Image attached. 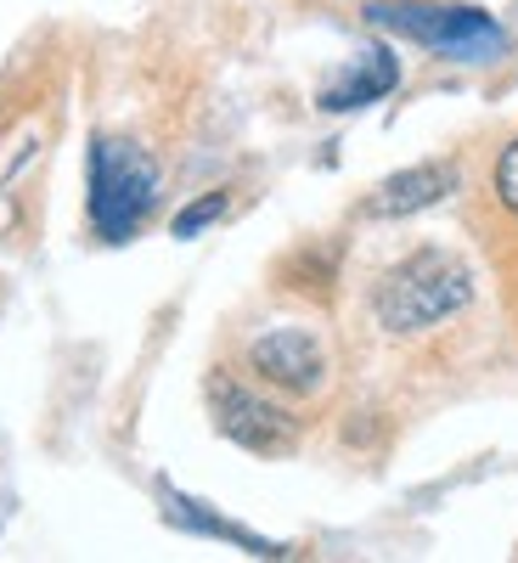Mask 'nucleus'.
Masks as SVG:
<instances>
[{
  "label": "nucleus",
  "instance_id": "nucleus-2",
  "mask_svg": "<svg viewBox=\"0 0 518 563\" xmlns=\"http://www.w3.org/2000/svg\"><path fill=\"white\" fill-rule=\"evenodd\" d=\"M158 209V164L135 141L102 135L90 147V225L102 243H130Z\"/></svg>",
  "mask_w": 518,
  "mask_h": 563
},
{
  "label": "nucleus",
  "instance_id": "nucleus-9",
  "mask_svg": "<svg viewBox=\"0 0 518 563\" xmlns=\"http://www.w3.org/2000/svg\"><path fill=\"white\" fill-rule=\"evenodd\" d=\"M169 519L186 525V530H203V536H220V541H238V547H249V552H276V547H265L260 536H249V530H238V525L214 519V512H203V501H186V496H175V490H169Z\"/></svg>",
  "mask_w": 518,
  "mask_h": 563
},
{
  "label": "nucleus",
  "instance_id": "nucleus-7",
  "mask_svg": "<svg viewBox=\"0 0 518 563\" xmlns=\"http://www.w3.org/2000/svg\"><path fill=\"white\" fill-rule=\"evenodd\" d=\"M395 79H400V63L384 52H361L333 85L321 90V108L327 113H350V108H366V102H378V97H389L395 90Z\"/></svg>",
  "mask_w": 518,
  "mask_h": 563
},
{
  "label": "nucleus",
  "instance_id": "nucleus-6",
  "mask_svg": "<svg viewBox=\"0 0 518 563\" xmlns=\"http://www.w3.org/2000/svg\"><path fill=\"white\" fill-rule=\"evenodd\" d=\"M445 192H456V164L434 158V164H417V169H400L389 175L378 192H372V214H384V220H400V214H417V209H434Z\"/></svg>",
  "mask_w": 518,
  "mask_h": 563
},
{
  "label": "nucleus",
  "instance_id": "nucleus-11",
  "mask_svg": "<svg viewBox=\"0 0 518 563\" xmlns=\"http://www.w3.org/2000/svg\"><path fill=\"white\" fill-rule=\"evenodd\" d=\"M220 214H225V192H209L203 203H186V209L175 214V225H169V231H175V238H198V231H203V225H214Z\"/></svg>",
  "mask_w": 518,
  "mask_h": 563
},
{
  "label": "nucleus",
  "instance_id": "nucleus-3",
  "mask_svg": "<svg viewBox=\"0 0 518 563\" xmlns=\"http://www.w3.org/2000/svg\"><path fill=\"white\" fill-rule=\"evenodd\" d=\"M366 23H378L400 40H417L440 57H456V63H485L496 57L507 34L496 18H485L480 7H445V0H366Z\"/></svg>",
  "mask_w": 518,
  "mask_h": 563
},
{
  "label": "nucleus",
  "instance_id": "nucleus-10",
  "mask_svg": "<svg viewBox=\"0 0 518 563\" xmlns=\"http://www.w3.org/2000/svg\"><path fill=\"white\" fill-rule=\"evenodd\" d=\"M491 192H496V203L518 220V135L507 141V147L496 153V169H491Z\"/></svg>",
  "mask_w": 518,
  "mask_h": 563
},
{
  "label": "nucleus",
  "instance_id": "nucleus-5",
  "mask_svg": "<svg viewBox=\"0 0 518 563\" xmlns=\"http://www.w3.org/2000/svg\"><path fill=\"white\" fill-rule=\"evenodd\" d=\"M249 372L271 389L288 395H316L327 384V350L310 327H271L249 344Z\"/></svg>",
  "mask_w": 518,
  "mask_h": 563
},
{
  "label": "nucleus",
  "instance_id": "nucleus-1",
  "mask_svg": "<svg viewBox=\"0 0 518 563\" xmlns=\"http://www.w3.org/2000/svg\"><path fill=\"white\" fill-rule=\"evenodd\" d=\"M467 299H474V276H467V265L451 249H417L378 282L372 310H378V321L389 327L395 339H411V333H429V327L462 316Z\"/></svg>",
  "mask_w": 518,
  "mask_h": 563
},
{
  "label": "nucleus",
  "instance_id": "nucleus-4",
  "mask_svg": "<svg viewBox=\"0 0 518 563\" xmlns=\"http://www.w3.org/2000/svg\"><path fill=\"white\" fill-rule=\"evenodd\" d=\"M209 411H214V429L231 445L254 451V456H282V451H294V440H299L294 411L265 400L260 389H249L238 378H209Z\"/></svg>",
  "mask_w": 518,
  "mask_h": 563
},
{
  "label": "nucleus",
  "instance_id": "nucleus-8",
  "mask_svg": "<svg viewBox=\"0 0 518 563\" xmlns=\"http://www.w3.org/2000/svg\"><path fill=\"white\" fill-rule=\"evenodd\" d=\"M40 158H45V124H40V119L18 124L7 141H0V203H12V198H18L12 186H18Z\"/></svg>",
  "mask_w": 518,
  "mask_h": 563
}]
</instances>
